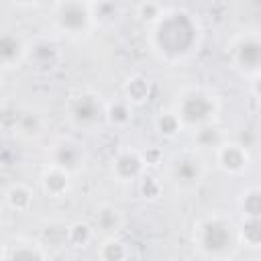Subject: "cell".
<instances>
[{
    "mask_svg": "<svg viewBox=\"0 0 261 261\" xmlns=\"http://www.w3.org/2000/svg\"><path fill=\"white\" fill-rule=\"evenodd\" d=\"M147 98H149V80H145L141 75L130 77L126 84V100L130 104H141Z\"/></svg>",
    "mask_w": 261,
    "mask_h": 261,
    "instance_id": "cell-19",
    "label": "cell"
},
{
    "mask_svg": "<svg viewBox=\"0 0 261 261\" xmlns=\"http://www.w3.org/2000/svg\"><path fill=\"white\" fill-rule=\"evenodd\" d=\"M181 128H184V124H181V120H179V116H177L175 110H165V112L159 114V118H157V130H159L163 137L171 139V137H175Z\"/></svg>",
    "mask_w": 261,
    "mask_h": 261,
    "instance_id": "cell-18",
    "label": "cell"
},
{
    "mask_svg": "<svg viewBox=\"0 0 261 261\" xmlns=\"http://www.w3.org/2000/svg\"><path fill=\"white\" fill-rule=\"evenodd\" d=\"M251 92H253L255 100L261 102V73H257V75L253 77V82H251Z\"/></svg>",
    "mask_w": 261,
    "mask_h": 261,
    "instance_id": "cell-22",
    "label": "cell"
},
{
    "mask_svg": "<svg viewBox=\"0 0 261 261\" xmlns=\"http://www.w3.org/2000/svg\"><path fill=\"white\" fill-rule=\"evenodd\" d=\"M204 175H206V165H204L202 157L196 155L194 151H184L169 159L167 177L181 192L196 190L202 184Z\"/></svg>",
    "mask_w": 261,
    "mask_h": 261,
    "instance_id": "cell-5",
    "label": "cell"
},
{
    "mask_svg": "<svg viewBox=\"0 0 261 261\" xmlns=\"http://www.w3.org/2000/svg\"><path fill=\"white\" fill-rule=\"evenodd\" d=\"M230 59L237 69L249 75L261 73V35L243 33L230 43Z\"/></svg>",
    "mask_w": 261,
    "mask_h": 261,
    "instance_id": "cell-7",
    "label": "cell"
},
{
    "mask_svg": "<svg viewBox=\"0 0 261 261\" xmlns=\"http://www.w3.org/2000/svg\"><path fill=\"white\" fill-rule=\"evenodd\" d=\"M149 33L153 51L165 61L190 57L200 43V27L186 10H165Z\"/></svg>",
    "mask_w": 261,
    "mask_h": 261,
    "instance_id": "cell-1",
    "label": "cell"
},
{
    "mask_svg": "<svg viewBox=\"0 0 261 261\" xmlns=\"http://www.w3.org/2000/svg\"><path fill=\"white\" fill-rule=\"evenodd\" d=\"M194 243L202 255L220 259L237 249L239 230L230 218L222 214H210L194 226Z\"/></svg>",
    "mask_w": 261,
    "mask_h": 261,
    "instance_id": "cell-2",
    "label": "cell"
},
{
    "mask_svg": "<svg viewBox=\"0 0 261 261\" xmlns=\"http://www.w3.org/2000/svg\"><path fill=\"white\" fill-rule=\"evenodd\" d=\"M4 261H47V253L39 241L16 239L12 245L6 243Z\"/></svg>",
    "mask_w": 261,
    "mask_h": 261,
    "instance_id": "cell-11",
    "label": "cell"
},
{
    "mask_svg": "<svg viewBox=\"0 0 261 261\" xmlns=\"http://www.w3.org/2000/svg\"><path fill=\"white\" fill-rule=\"evenodd\" d=\"M133 118V106L128 100H114L106 104V120L112 126H124Z\"/></svg>",
    "mask_w": 261,
    "mask_h": 261,
    "instance_id": "cell-16",
    "label": "cell"
},
{
    "mask_svg": "<svg viewBox=\"0 0 261 261\" xmlns=\"http://www.w3.org/2000/svg\"><path fill=\"white\" fill-rule=\"evenodd\" d=\"M53 167H59L67 173H75L82 169L84 165V151L80 147V143H75L73 139H57L51 147H49V163Z\"/></svg>",
    "mask_w": 261,
    "mask_h": 261,
    "instance_id": "cell-8",
    "label": "cell"
},
{
    "mask_svg": "<svg viewBox=\"0 0 261 261\" xmlns=\"http://www.w3.org/2000/svg\"><path fill=\"white\" fill-rule=\"evenodd\" d=\"M65 116L71 126L82 130H94L106 118V102L94 92H80L71 96L65 106Z\"/></svg>",
    "mask_w": 261,
    "mask_h": 261,
    "instance_id": "cell-4",
    "label": "cell"
},
{
    "mask_svg": "<svg viewBox=\"0 0 261 261\" xmlns=\"http://www.w3.org/2000/svg\"><path fill=\"white\" fill-rule=\"evenodd\" d=\"M241 210L245 218H261V190H247L241 200Z\"/></svg>",
    "mask_w": 261,
    "mask_h": 261,
    "instance_id": "cell-20",
    "label": "cell"
},
{
    "mask_svg": "<svg viewBox=\"0 0 261 261\" xmlns=\"http://www.w3.org/2000/svg\"><path fill=\"white\" fill-rule=\"evenodd\" d=\"M98 255L102 261H126L128 247L118 237H104V241L98 247Z\"/></svg>",
    "mask_w": 261,
    "mask_h": 261,
    "instance_id": "cell-14",
    "label": "cell"
},
{
    "mask_svg": "<svg viewBox=\"0 0 261 261\" xmlns=\"http://www.w3.org/2000/svg\"><path fill=\"white\" fill-rule=\"evenodd\" d=\"M239 230V243H245L247 247L259 249L261 247V218H245Z\"/></svg>",
    "mask_w": 261,
    "mask_h": 261,
    "instance_id": "cell-17",
    "label": "cell"
},
{
    "mask_svg": "<svg viewBox=\"0 0 261 261\" xmlns=\"http://www.w3.org/2000/svg\"><path fill=\"white\" fill-rule=\"evenodd\" d=\"M53 24L59 33L69 37L84 35L94 22V6L82 2H61L51 6Z\"/></svg>",
    "mask_w": 261,
    "mask_h": 261,
    "instance_id": "cell-6",
    "label": "cell"
},
{
    "mask_svg": "<svg viewBox=\"0 0 261 261\" xmlns=\"http://www.w3.org/2000/svg\"><path fill=\"white\" fill-rule=\"evenodd\" d=\"M4 198H6V204H8L12 210H16V212H24V210H29L31 204H33V192H31L24 184H14V186H10V188L6 190V194H4Z\"/></svg>",
    "mask_w": 261,
    "mask_h": 261,
    "instance_id": "cell-15",
    "label": "cell"
},
{
    "mask_svg": "<svg viewBox=\"0 0 261 261\" xmlns=\"http://www.w3.org/2000/svg\"><path fill=\"white\" fill-rule=\"evenodd\" d=\"M92 237H94V228L86 222H73L69 226V243H73L75 247H84Z\"/></svg>",
    "mask_w": 261,
    "mask_h": 261,
    "instance_id": "cell-21",
    "label": "cell"
},
{
    "mask_svg": "<svg viewBox=\"0 0 261 261\" xmlns=\"http://www.w3.org/2000/svg\"><path fill=\"white\" fill-rule=\"evenodd\" d=\"M175 112L184 126H192V128L200 130V128L212 124V120L218 112V100L214 94L194 88V90H188L186 94H181V98L177 100Z\"/></svg>",
    "mask_w": 261,
    "mask_h": 261,
    "instance_id": "cell-3",
    "label": "cell"
},
{
    "mask_svg": "<svg viewBox=\"0 0 261 261\" xmlns=\"http://www.w3.org/2000/svg\"><path fill=\"white\" fill-rule=\"evenodd\" d=\"M145 167H147V163L141 157V153L130 151V149L120 151L112 159V165H110L112 175L122 184H128V181H135V179H143L145 177Z\"/></svg>",
    "mask_w": 261,
    "mask_h": 261,
    "instance_id": "cell-10",
    "label": "cell"
},
{
    "mask_svg": "<svg viewBox=\"0 0 261 261\" xmlns=\"http://www.w3.org/2000/svg\"><path fill=\"white\" fill-rule=\"evenodd\" d=\"M216 165L230 175H239L249 167V151L245 145L234 143V141H222L216 149Z\"/></svg>",
    "mask_w": 261,
    "mask_h": 261,
    "instance_id": "cell-9",
    "label": "cell"
},
{
    "mask_svg": "<svg viewBox=\"0 0 261 261\" xmlns=\"http://www.w3.org/2000/svg\"><path fill=\"white\" fill-rule=\"evenodd\" d=\"M122 224H124L122 210L114 204H102L94 214V228L100 230L104 237H116Z\"/></svg>",
    "mask_w": 261,
    "mask_h": 261,
    "instance_id": "cell-13",
    "label": "cell"
},
{
    "mask_svg": "<svg viewBox=\"0 0 261 261\" xmlns=\"http://www.w3.org/2000/svg\"><path fill=\"white\" fill-rule=\"evenodd\" d=\"M41 188L51 198H63L71 190V173H67L59 167L47 165L41 173Z\"/></svg>",
    "mask_w": 261,
    "mask_h": 261,
    "instance_id": "cell-12",
    "label": "cell"
}]
</instances>
